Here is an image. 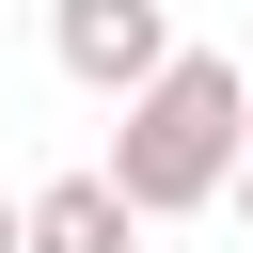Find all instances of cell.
<instances>
[{
    "label": "cell",
    "mask_w": 253,
    "mask_h": 253,
    "mask_svg": "<svg viewBox=\"0 0 253 253\" xmlns=\"http://www.w3.org/2000/svg\"><path fill=\"white\" fill-rule=\"evenodd\" d=\"M237 174H253V79H237L221 47H190L174 79H142V95H126V126H111V190H126L142 221L221 206Z\"/></svg>",
    "instance_id": "cell-1"
},
{
    "label": "cell",
    "mask_w": 253,
    "mask_h": 253,
    "mask_svg": "<svg viewBox=\"0 0 253 253\" xmlns=\"http://www.w3.org/2000/svg\"><path fill=\"white\" fill-rule=\"evenodd\" d=\"M0 253H32V206H0Z\"/></svg>",
    "instance_id": "cell-4"
},
{
    "label": "cell",
    "mask_w": 253,
    "mask_h": 253,
    "mask_svg": "<svg viewBox=\"0 0 253 253\" xmlns=\"http://www.w3.org/2000/svg\"><path fill=\"white\" fill-rule=\"evenodd\" d=\"M32 253H142V206L111 174H47L32 190Z\"/></svg>",
    "instance_id": "cell-3"
},
{
    "label": "cell",
    "mask_w": 253,
    "mask_h": 253,
    "mask_svg": "<svg viewBox=\"0 0 253 253\" xmlns=\"http://www.w3.org/2000/svg\"><path fill=\"white\" fill-rule=\"evenodd\" d=\"M47 47H63V79H79V95H142V79H174V63H190L158 0H63V16H47Z\"/></svg>",
    "instance_id": "cell-2"
},
{
    "label": "cell",
    "mask_w": 253,
    "mask_h": 253,
    "mask_svg": "<svg viewBox=\"0 0 253 253\" xmlns=\"http://www.w3.org/2000/svg\"><path fill=\"white\" fill-rule=\"evenodd\" d=\"M237 206H253V174H237Z\"/></svg>",
    "instance_id": "cell-5"
}]
</instances>
